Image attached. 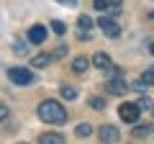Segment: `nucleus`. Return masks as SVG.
Here are the masks:
<instances>
[{
	"label": "nucleus",
	"mask_w": 154,
	"mask_h": 144,
	"mask_svg": "<svg viewBox=\"0 0 154 144\" xmlns=\"http://www.w3.org/2000/svg\"><path fill=\"white\" fill-rule=\"evenodd\" d=\"M36 116L41 118L44 124H64L69 113H67V108L59 103V100L49 98V100H41V103H38V108H36Z\"/></svg>",
	"instance_id": "1"
},
{
	"label": "nucleus",
	"mask_w": 154,
	"mask_h": 144,
	"mask_svg": "<svg viewBox=\"0 0 154 144\" xmlns=\"http://www.w3.org/2000/svg\"><path fill=\"white\" fill-rule=\"evenodd\" d=\"M8 77H11L13 85H31L36 80V75L28 67H8Z\"/></svg>",
	"instance_id": "2"
},
{
	"label": "nucleus",
	"mask_w": 154,
	"mask_h": 144,
	"mask_svg": "<svg viewBox=\"0 0 154 144\" xmlns=\"http://www.w3.org/2000/svg\"><path fill=\"white\" fill-rule=\"evenodd\" d=\"M121 139V131H118V126H113V124H103V126L98 129V142L100 144H116Z\"/></svg>",
	"instance_id": "3"
},
{
	"label": "nucleus",
	"mask_w": 154,
	"mask_h": 144,
	"mask_svg": "<svg viewBox=\"0 0 154 144\" xmlns=\"http://www.w3.org/2000/svg\"><path fill=\"white\" fill-rule=\"evenodd\" d=\"M139 113H141V108H139L136 103H121L118 105V116H121L123 124H136Z\"/></svg>",
	"instance_id": "4"
},
{
	"label": "nucleus",
	"mask_w": 154,
	"mask_h": 144,
	"mask_svg": "<svg viewBox=\"0 0 154 144\" xmlns=\"http://www.w3.org/2000/svg\"><path fill=\"white\" fill-rule=\"evenodd\" d=\"M98 28L105 33V36H108V39H118V36H121V26H118L113 18H108L105 13H103V18L98 21Z\"/></svg>",
	"instance_id": "5"
},
{
	"label": "nucleus",
	"mask_w": 154,
	"mask_h": 144,
	"mask_svg": "<svg viewBox=\"0 0 154 144\" xmlns=\"http://www.w3.org/2000/svg\"><path fill=\"white\" fill-rule=\"evenodd\" d=\"M105 90H108L110 95H123V93H128V83L123 77H110L108 83H105Z\"/></svg>",
	"instance_id": "6"
},
{
	"label": "nucleus",
	"mask_w": 154,
	"mask_h": 144,
	"mask_svg": "<svg viewBox=\"0 0 154 144\" xmlns=\"http://www.w3.org/2000/svg\"><path fill=\"white\" fill-rule=\"evenodd\" d=\"M46 36H49V31H46V26H41V23H36V26L28 28V41H31V44H36V46L44 44Z\"/></svg>",
	"instance_id": "7"
},
{
	"label": "nucleus",
	"mask_w": 154,
	"mask_h": 144,
	"mask_svg": "<svg viewBox=\"0 0 154 144\" xmlns=\"http://www.w3.org/2000/svg\"><path fill=\"white\" fill-rule=\"evenodd\" d=\"M38 144H64V136L57 131H44L38 136Z\"/></svg>",
	"instance_id": "8"
},
{
	"label": "nucleus",
	"mask_w": 154,
	"mask_h": 144,
	"mask_svg": "<svg viewBox=\"0 0 154 144\" xmlns=\"http://www.w3.org/2000/svg\"><path fill=\"white\" fill-rule=\"evenodd\" d=\"M93 64L98 67V70H103V72H105L110 64H113V62H110V57L105 54V52H98V54H93Z\"/></svg>",
	"instance_id": "9"
},
{
	"label": "nucleus",
	"mask_w": 154,
	"mask_h": 144,
	"mask_svg": "<svg viewBox=\"0 0 154 144\" xmlns=\"http://www.w3.org/2000/svg\"><path fill=\"white\" fill-rule=\"evenodd\" d=\"M88 67H90V59H88V57H75V59H72V72H75V75L88 72Z\"/></svg>",
	"instance_id": "10"
},
{
	"label": "nucleus",
	"mask_w": 154,
	"mask_h": 144,
	"mask_svg": "<svg viewBox=\"0 0 154 144\" xmlns=\"http://www.w3.org/2000/svg\"><path fill=\"white\" fill-rule=\"evenodd\" d=\"M51 59H54L51 54H36V57L31 59V67H33V70H44V67L51 64Z\"/></svg>",
	"instance_id": "11"
},
{
	"label": "nucleus",
	"mask_w": 154,
	"mask_h": 144,
	"mask_svg": "<svg viewBox=\"0 0 154 144\" xmlns=\"http://www.w3.org/2000/svg\"><path fill=\"white\" fill-rule=\"evenodd\" d=\"M152 131H154V129H152V124H136L131 134H134V139H146Z\"/></svg>",
	"instance_id": "12"
},
{
	"label": "nucleus",
	"mask_w": 154,
	"mask_h": 144,
	"mask_svg": "<svg viewBox=\"0 0 154 144\" xmlns=\"http://www.w3.org/2000/svg\"><path fill=\"white\" fill-rule=\"evenodd\" d=\"M75 134H77V139H88L90 134H93V124H88V121L77 124V126H75Z\"/></svg>",
	"instance_id": "13"
},
{
	"label": "nucleus",
	"mask_w": 154,
	"mask_h": 144,
	"mask_svg": "<svg viewBox=\"0 0 154 144\" xmlns=\"http://www.w3.org/2000/svg\"><path fill=\"white\" fill-rule=\"evenodd\" d=\"M59 93H62V98H67V100H77V88L75 85H62Z\"/></svg>",
	"instance_id": "14"
},
{
	"label": "nucleus",
	"mask_w": 154,
	"mask_h": 144,
	"mask_svg": "<svg viewBox=\"0 0 154 144\" xmlns=\"http://www.w3.org/2000/svg\"><path fill=\"white\" fill-rule=\"evenodd\" d=\"M77 26H80V31H90L95 23H93V18H90V16H80V18H77Z\"/></svg>",
	"instance_id": "15"
},
{
	"label": "nucleus",
	"mask_w": 154,
	"mask_h": 144,
	"mask_svg": "<svg viewBox=\"0 0 154 144\" xmlns=\"http://www.w3.org/2000/svg\"><path fill=\"white\" fill-rule=\"evenodd\" d=\"M123 11V0H108V13L110 16H116V13Z\"/></svg>",
	"instance_id": "16"
},
{
	"label": "nucleus",
	"mask_w": 154,
	"mask_h": 144,
	"mask_svg": "<svg viewBox=\"0 0 154 144\" xmlns=\"http://www.w3.org/2000/svg\"><path fill=\"white\" fill-rule=\"evenodd\" d=\"M88 103H90L93 111H103V108H105V98H90Z\"/></svg>",
	"instance_id": "17"
},
{
	"label": "nucleus",
	"mask_w": 154,
	"mask_h": 144,
	"mask_svg": "<svg viewBox=\"0 0 154 144\" xmlns=\"http://www.w3.org/2000/svg\"><path fill=\"white\" fill-rule=\"evenodd\" d=\"M146 88H149V85H146V83H144V80H141V77H139V80H136V83H134V85H131V90H134V93H141V95H146Z\"/></svg>",
	"instance_id": "18"
},
{
	"label": "nucleus",
	"mask_w": 154,
	"mask_h": 144,
	"mask_svg": "<svg viewBox=\"0 0 154 144\" xmlns=\"http://www.w3.org/2000/svg\"><path fill=\"white\" fill-rule=\"evenodd\" d=\"M51 31H54V33H59V36H64V33H67L64 21H51Z\"/></svg>",
	"instance_id": "19"
},
{
	"label": "nucleus",
	"mask_w": 154,
	"mask_h": 144,
	"mask_svg": "<svg viewBox=\"0 0 154 144\" xmlns=\"http://www.w3.org/2000/svg\"><path fill=\"white\" fill-rule=\"evenodd\" d=\"M26 52H28L26 41H13V54H26Z\"/></svg>",
	"instance_id": "20"
},
{
	"label": "nucleus",
	"mask_w": 154,
	"mask_h": 144,
	"mask_svg": "<svg viewBox=\"0 0 154 144\" xmlns=\"http://www.w3.org/2000/svg\"><path fill=\"white\" fill-rule=\"evenodd\" d=\"M141 80H144V83H146V85H154V67H146V70H144Z\"/></svg>",
	"instance_id": "21"
},
{
	"label": "nucleus",
	"mask_w": 154,
	"mask_h": 144,
	"mask_svg": "<svg viewBox=\"0 0 154 144\" xmlns=\"http://www.w3.org/2000/svg\"><path fill=\"white\" fill-rule=\"evenodd\" d=\"M93 8L100 13H108V0H93Z\"/></svg>",
	"instance_id": "22"
},
{
	"label": "nucleus",
	"mask_w": 154,
	"mask_h": 144,
	"mask_svg": "<svg viewBox=\"0 0 154 144\" xmlns=\"http://www.w3.org/2000/svg\"><path fill=\"white\" fill-rule=\"evenodd\" d=\"M136 105H139V108H141V111H149V108H152V105H154V100H152V98H146V95H144V98L139 100Z\"/></svg>",
	"instance_id": "23"
},
{
	"label": "nucleus",
	"mask_w": 154,
	"mask_h": 144,
	"mask_svg": "<svg viewBox=\"0 0 154 144\" xmlns=\"http://www.w3.org/2000/svg\"><path fill=\"white\" fill-rule=\"evenodd\" d=\"M67 49H69V46H64V44H62V46H57L51 57H54V59H64V57H67Z\"/></svg>",
	"instance_id": "24"
},
{
	"label": "nucleus",
	"mask_w": 154,
	"mask_h": 144,
	"mask_svg": "<svg viewBox=\"0 0 154 144\" xmlns=\"http://www.w3.org/2000/svg\"><path fill=\"white\" fill-rule=\"evenodd\" d=\"M5 118H8V108L0 103V121H5Z\"/></svg>",
	"instance_id": "25"
},
{
	"label": "nucleus",
	"mask_w": 154,
	"mask_h": 144,
	"mask_svg": "<svg viewBox=\"0 0 154 144\" xmlns=\"http://www.w3.org/2000/svg\"><path fill=\"white\" fill-rule=\"evenodd\" d=\"M57 3H62V5H67V8H75L77 5V0H57Z\"/></svg>",
	"instance_id": "26"
},
{
	"label": "nucleus",
	"mask_w": 154,
	"mask_h": 144,
	"mask_svg": "<svg viewBox=\"0 0 154 144\" xmlns=\"http://www.w3.org/2000/svg\"><path fill=\"white\" fill-rule=\"evenodd\" d=\"M149 52H152V54H154V41H152V46H149Z\"/></svg>",
	"instance_id": "27"
},
{
	"label": "nucleus",
	"mask_w": 154,
	"mask_h": 144,
	"mask_svg": "<svg viewBox=\"0 0 154 144\" xmlns=\"http://www.w3.org/2000/svg\"><path fill=\"white\" fill-rule=\"evenodd\" d=\"M149 18H154V11H152V13H149Z\"/></svg>",
	"instance_id": "28"
},
{
	"label": "nucleus",
	"mask_w": 154,
	"mask_h": 144,
	"mask_svg": "<svg viewBox=\"0 0 154 144\" xmlns=\"http://www.w3.org/2000/svg\"><path fill=\"white\" fill-rule=\"evenodd\" d=\"M152 116H154V105H152Z\"/></svg>",
	"instance_id": "29"
}]
</instances>
